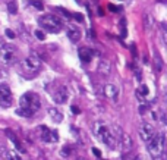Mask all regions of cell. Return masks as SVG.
<instances>
[{
	"label": "cell",
	"instance_id": "1",
	"mask_svg": "<svg viewBox=\"0 0 167 160\" xmlns=\"http://www.w3.org/2000/svg\"><path fill=\"white\" fill-rule=\"evenodd\" d=\"M21 107L16 110L18 116H23V118H32L34 115L38 112V109L41 107L40 103V97L35 93H26L23 94L19 100Z\"/></svg>",
	"mask_w": 167,
	"mask_h": 160
},
{
	"label": "cell",
	"instance_id": "2",
	"mask_svg": "<svg viewBox=\"0 0 167 160\" xmlns=\"http://www.w3.org/2000/svg\"><path fill=\"white\" fill-rule=\"evenodd\" d=\"M94 134L95 137L100 140L103 144H106L107 147H110L111 150L116 149L117 146V138L114 137L113 131L107 125H104L103 122H95L94 124Z\"/></svg>",
	"mask_w": 167,
	"mask_h": 160
},
{
	"label": "cell",
	"instance_id": "3",
	"mask_svg": "<svg viewBox=\"0 0 167 160\" xmlns=\"http://www.w3.org/2000/svg\"><path fill=\"white\" fill-rule=\"evenodd\" d=\"M147 149L148 153L154 157V159H160L164 154L166 150V135L161 134H154L153 137L147 141Z\"/></svg>",
	"mask_w": 167,
	"mask_h": 160
},
{
	"label": "cell",
	"instance_id": "4",
	"mask_svg": "<svg viewBox=\"0 0 167 160\" xmlns=\"http://www.w3.org/2000/svg\"><path fill=\"white\" fill-rule=\"evenodd\" d=\"M38 25L50 33H59L62 30V21L53 15H43L38 18Z\"/></svg>",
	"mask_w": 167,
	"mask_h": 160
},
{
	"label": "cell",
	"instance_id": "5",
	"mask_svg": "<svg viewBox=\"0 0 167 160\" xmlns=\"http://www.w3.org/2000/svg\"><path fill=\"white\" fill-rule=\"evenodd\" d=\"M16 62V49L12 44H5L0 47V65L11 66Z\"/></svg>",
	"mask_w": 167,
	"mask_h": 160
},
{
	"label": "cell",
	"instance_id": "6",
	"mask_svg": "<svg viewBox=\"0 0 167 160\" xmlns=\"http://www.w3.org/2000/svg\"><path fill=\"white\" fill-rule=\"evenodd\" d=\"M22 69L26 74H35L41 69V60L37 56H28L26 59H23L22 62Z\"/></svg>",
	"mask_w": 167,
	"mask_h": 160
},
{
	"label": "cell",
	"instance_id": "7",
	"mask_svg": "<svg viewBox=\"0 0 167 160\" xmlns=\"http://www.w3.org/2000/svg\"><path fill=\"white\" fill-rule=\"evenodd\" d=\"M0 106L5 109L12 106V93L6 84H0Z\"/></svg>",
	"mask_w": 167,
	"mask_h": 160
},
{
	"label": "cell",
	"instance_id": "8",
	"mask_svg": "<svg viewBox=\"0 0 167 160\" xmlns=\"http://www.w3.org/2000/svg\"><path fill=\"white\" fill-rule=\"evenodd\" d=\"M154 134H156V129H154V126L151 125V124H148V122H142L141 124V126H139V135H141V138L144 140L145 143L153 137Z\"/></svg>",
	"mask_w": 167,
	"mask_h": 160
},
{
	"label": "cell",
	"instance_id": "9",
	"mask_svg": "<svg viewBox=\"0 0 167 160\" xmlns=\"http://www.w3.org/2000/svg\"><path fill=\"white\" fill-rule=\"evenodd\" d=\"M41 140L44 143H56L57 141V132L47 128V126H41Z\"/></svg>",
	"mask_w": 167,
	"mask_h": 160
},
{
	"label": "cell",
	"instance_id": "10",
	"mask_svg": "<svg viewBox=\"0 0 167 160\" xmlns=\"http://www.w3.org/2000/svg\"><path fill=\"white\" fill-rule=\"evenodd\" d=\"M97 55H98V52L91 50L88 47H81V49H79V59H81L84 63H89L91 59L94 56H97Z\"/></svg>",
	"mask_w": 167,
	"mask_h": 160
},
{
	"label": "cell",
	"instance_id": "11",
	"mask_svg": "<svg viewBox=\"0 0 167 160\" xmlns=\"http://www.w3.org/2000/svg\"><path fill=\"white\" fill-rule=\"evenodd\" d=\"M104 96L111 100L113 103H117V100H119V90L113 85V84H107L106 87H104Z\"/></svg>",
	"mask_w": 167,
	"mask_h": 160
},
{
	"label": "cell",
	"instance_id": "12",
	"mask_svg": "<svg viewBox=\"0 0 167 160\" xmlns=\"http://www.w3.org/2000/svg\"><path fill=\"white\" fill-rule=\"evenodd\" d=\"M67 97H69V94H67L66 87H59V88H57V91L53 94V100H54L57 104L66 103V102H67Z\"/></svg>",
	"mask_w": 167,
	"mask_h": 160
},
{
	"label": "cell",
	"instance_id": "13",
	"mask_svg": "<svg viewBox=\"0 0 167 160\" xmlns=\"http://www.w3.org/2000/svg\"><path fill=\"white\" fill-rule=\"evenodd\" d=\"M117 141L120 143V149H122L123 154H126L129 150L132 149V140H131V137H129L128 134L122 132V135L119 137V140H117Z\"/></svg>",
	"mask_w": 167,
	"mask_h": 160
},
{
	"label": "cell",
	"instance_id": "14",
	"mask_svg": "<svg viewBox=\"0 0 167 160\" xmlns=\"http://www.w3.org/2000/svg\"><path fill=\"white\" fill-rule=\"evenodd\" d=\"M47 112H48V116L51 118V121H53L54 124H59V122H62V121H63V115H62V112H60L59 109H56V107H50Z\"/></svg>",
	"mask_w": 167,
	"mask_h": 160
},
{
	"label": "cell",
	"instance_id": "15",
	"mask_svg": "<svg viewBox=\"0 0 167 160\" xmlns=\"http://www.w3.org/2000/svg\"><path fill=\"white\" fill-rule=\"evenodd\" d=\"M67 37H69V40L72 43H78L79 40H81V31H79L78 28H70L67 31Z\"/></svg>",
	"mask_w": 167,
	"mask_h": 160
},
{
	"label": "cell",
	"instance_id": "16",
	"mask_svg": "<svg viewBox=\"0 0 167 160\" xmlns=\"http://www.w3.org/2000/svg\"><path fill=\"white\" fill-rule=\"evenodd\" d=\"M6 134L9 135V138H11V140H12V143L15 144V147H16V149H18V150H19L21 153H25V149H23V147H22V144L19 143V140H18V138H16V137H15V135H13V134H12V131H9V129H8V131H6Z\"/></svg>",
	"mask_w": 167,
	"mask_h": 160
},
{
	"label": "cell",
	"instance_id": "17",
	"mask_svg": "<svg viewBox=\"0 0 167 160\" xmlns=\"http://www.w3.org/2000/svg\"><path fill=\"white\" fill-rule=\"evenodd\" d=\"M148 94H150V90H148V87H147V85H141V87L136 90V97H138L141 102L144 100Z\"/></svg>",
	"mask_w": 167,
	"mask_h": 160
},
{
	"label": "cell",
	"instance_id": "18",
	"mask_svg": "<svg viewBox=\"0 0 167 160\" xmlns=\"http://www.w3.org/2000/svg\"><path fill=\"white\" fill-rule=\"evenodd\" d=\"M98 71H100L103 75H109V74H110V63H107V62H101L100 66H98Z\"/></svg>",
	"mask_w": 167,
	"mask_h": 160
},
{
	"label": "cell",
	"instance_id": "19",
	"mask_svg": "<svg viewBox=\"0 0 167 160\" xmlns=\"http://www.w3.org/2000/svg\"><path fill=\"white\" fill-rule=\"evenodd\" d=\"M29 5H32L35 9H38V11H43L44 9V6H43V2H40V0H29Z\"/></svg>",
	"mask_w": 167,
	"mask_h": 160
},
{
	"label": "cell",
	"instance_id": "20",
	"mask_svg": "<svg viewBox=\"0 0 167 160\" xmlns=\"http://www.w3.org/2000/svg\"><path fill=\"white\" fill-rule=\"evenodd\" d=\"M8 11H9L11 15H15V13L18 12V8H16V3H15V2H11V3L8 5Z\"/></svg>",
	"mask_w": 167,
	"mask_h": 160
},
{
	"label": "cell",
	"instance_id": "21",
	"mask_svg": "<svg viewBox=\"0 0 167 160\" xmlns=\"http://www.w3.org/2000/svg\"><path fill=\"white\" fill-rule=\"evenodd\" d=\"M8 159H15V160H19L21 157H19V154L18 153H15V151H8L6 154H5Z\"/></svg>",
	"mask_w": 167,
	"mask_h": 160
},
{
	"label": "cell",
	"instance_id": "22",
	"mask_svg": "<svg viewBox=\"0 0 167 160\" xmlns=\"http://www.w3.org/2000/svg\"><path fill=\"white\" fill-rule=\"evenodd\" d=\"M70 151H72V149H69V147H65V149L60 151V156H62V157H69V156H70Z\"/></svg>",
	"mask_w": 167,
	"mask_h": 160
},
{
	"label": "cell",
	"instance_id": "23",
	"mask_svg": "<svg viewBox=\"0 0 167 160\" xmlns=\"http://www.w3.org/2000/svg\"><path fill=\"white\" fill-rule=\"evenodd\" d=\"M35 35H37V38H40V40H44L45 38V34L43 33V31H40V30L35 31Z\"/></svg>",
	"mask_w": 167,
	"mask_h": 160
},
{
	"label": "cell",
	"instance_id": "24",
	"mask_svg": "<svg viewBox=\"0 0 167 160\" xmlns=\"http://www.w3.org/2000/svg\"><path fill=\"white\" fill-rule=\"evenodd\" d=\"M75 19L81 22V21H82V15H81V13H75Z\"/></svg>",
	"mask_w": 167,
	"mask_h": 160
},
{
	"label": "cell",
	"instance_id": "25",
	"mask_svg": "<svg viewBox=\"0 0 167 160\" xmlns=\"http://www.w3.org/2000/svg\"><path fill=\"white\" fill-rule=\"evenodd\" d=\"M72 113H75V115L79 113V109L76 107V106H72Z\"/></svg>",
	"mask_w": 167,
	"mask_h": 160
},
{
	"label": "cell",
	"instance_id": "26",
	"mask_svg": "<svg viewBox=\"0 0 167 160\" xmlns=\"http://www.w3.org/2000/svg\"><path fill=\"white\" fill-rule=\"evenodd\" d=\"M92 153H94L95 156H98V157L101 156V151H100V150H97V149H92Z\"/></svg>",
	"mask_w": 167,
	"mask_h": 160
},
{
	"label": "cell",
	"instance_id": "27",
	"mask_svg": "<svg viewBox=\"0 0 167 160\" xmlns=\"http://www.w3.org/2000/svg\"><path fill=\"white\" fill-rule=\"evenodd\" d=\"M6 34H8V37H9V38H13V37H15V34L12 33L11 30H8V31H6Z\"/></svg>",
	"mask_w": 167,
	"mask_h": 160
},
{
	"label": "cell",
	"instance_id": "28",
	"mask_svg": "<svg viewBox=\"0 0 167 160\" xmlns=\"http://www.w3.org/2000/svg\"><path fill=\"white\" fill-rule=\"evenodd\" d=\"M109 9H110V11H113V12H117V11H119L117 8H114V5H109Z\"/></svg>",
	"mask_w": 167,
	"mask_h": 160
},
{
	"label": "cell",
	"instance_id": "29",
	"mask_svg": "<svg viewBox=\"0 0 167 160\" xmlns=\"http://www.w3.org/2000/svg\"><path fill=\"white\" fill-rule=\"evenodd\" d=\"M136 78H138V80H141V72H139L138 69H136Z\"/></svg>",
	"mask_w": 167,
	"mask_h": 160
}]
</instances>
